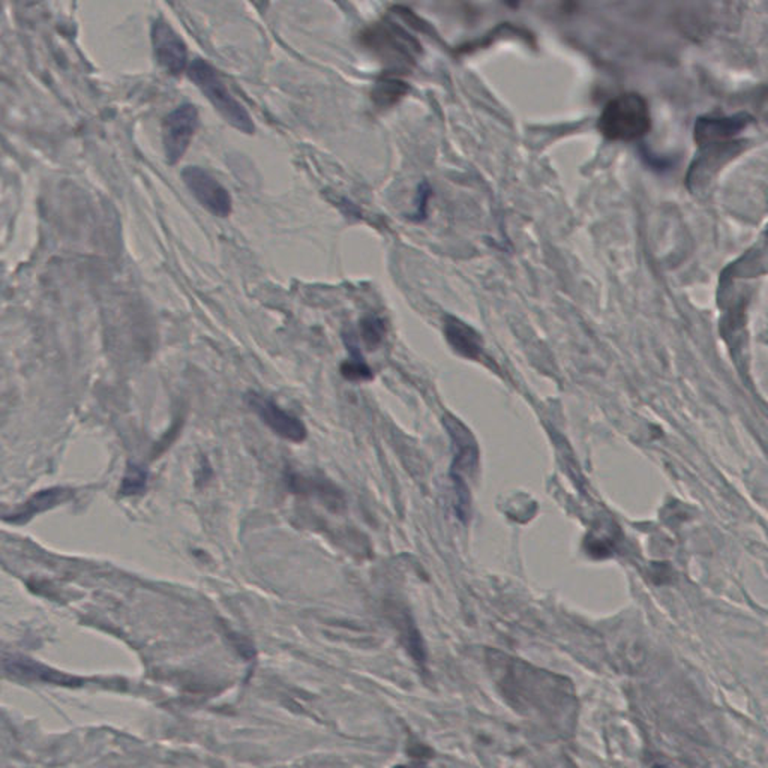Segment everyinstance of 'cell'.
I'll use <instances>...</instances> for the list:
<instances>
[{"label": "cell", "instance_id": "1", "mask_svg": "<svg viewBox=\"0 0 768 768\" xmlns=\"http://www.w3.org/2000/svg\"><path fill=\"white\" fill-rule=\"evenodd\" d=\"M652 128L650 108L638 94L618 95L603 108L599 131L611 142H635L643 139Z\"/></svg>", "mask_w": 768, "mask_h": 768}, {"label": "cell", "instance_id": "2", "mask_svg": "<svg viewBox=\"0 0 768 768\" xmlns=\"http://www.w3.org/2000/svg\"><path fill=\"white\" fill-rule=\"evenodd\" d=\"M188 77L230 125L245 134H254V122L251 119L250 113L232 96L227 86L210 63L200 58L194 59L189 63Z\"/></svg>", "mask_w": 768, "mask_h": 768}, {"label": "cell", "instance_id": "3", "mask_svg": "<svg viewBox=\"0 0 768 768\" xmlns=\"http://www.w3.org/2000/svg\"><path fill=\"white\" fill-rule=\"evenodd\" d=\"M362 40L368 49L372 50L390 67H411L420 49L410 35H407L406 32L392 23H379L377 26L370 27L363 33Z\"/></svg>", "mask_w": 768, "mask_h": 768}, {"label": "cell", "instance_id": "4", "mask_svg": "<svg viewBox=\"0 0 768 768\" xmlns=\"http://www.w3.org/2000/svg\"><path fill=\"white\" fill-rule=\"evenodd\" d=\"M198 110L192 104L175 108L162 123V146L167 164L175 166L188 151L198 128Z\"/></svg>", "mask_w": 768, "mask_h": 768}, {"label": "cell", "instance_id": "5", "mask_svg": "<svg viewBox=\"0 0 768 768\" xmlns=\"http://www.w3.org/2000/svg\"><path fill=\"white\" fill-rule=\"evenodd\" d=\"M443 425L451 437L453 455L451 465L452 480L467 482V479L473 476L474 471L478 470L479 446L476 437L464 422H461L451 413L443 416Z\"/></svg>", "mask_w": 768, "mask_h": 768}, {"label": "cell", "instance_id": "6", "mask_svg": "<svg viewBox=\"0 0 768 768\" xmlns=\"http://www.w3.org/2000/svg\"><path fill=\"white\" fill-rule=\"evenodd\" d=\"M246 404L264 425H268L273 433L291 443L304 442L308 431L304 422L278 406L270 398L261 393L250 392L246 395Z\"/></svg>", "mask_w": 768, "mask_h": 768}, {"label": "cell", "instance_id": "7", "mask_svg": "<svg viewBox=\"0 0 768 768\" xmlns=\"http://www.w3.org/2000/svg\"><path fill=\"white\" fill-rule=\"evenodd\" d=\"M182 179L203 207L219 218H227L232 214V197L227 189L215 179L214 176L200 167H187L182 171Z\"/></svg>", "mask_w": 768, "mask_h": 768}, {"label": "cell", "instance_id": "8", "mask_svg": "<svg viewBox=\"0 0 768 768\" xmlns=\"http://www.w3.org/2000/svg\"><path fill=\"white\" fill-rule=\"evenodd\" d=\"M152 45L157 62L171 76H180L188 67L187 44L162 18L152 24Z\"/></svg>", "mask_w": 768, "mask_h": 768}, {"label": "cell", "instance_id": "9", "mask_svg": "<svg viewBox=\"0 0 768 768\" xmlns=\"http://www.w3.org/2000/svg\"><path fill=\"white\" fill-rule=\"evenodd\" d=\"M444 335L452 349L462 358L478 361L482 354L483 341L473 327L455 317H447L444 322Z\"/></svg>", "mask_w": 768, "mask_h": 768}, {"label": "cell", "instance_id": "10", "mask_svg": "<svg viewBox=\"0 0 768 768\" xmlns=\"http://www.w3.org/2000/svg\"><path fill=\"white\" fill-rule=\"evenodd\" d=\"M72 497V491L69 488L54 487L44 491L36 492L35 496H32L26 503H23L20 507L14 510L11 517H4L5 521L11 523L23 524L27 523L29 519L33 518L35 515L51 509L54 506L60 505L63 501L69 500Z\"/></svg>", "mask_w": 768, "mask_h": 768}, {"label": "cell", "instance_id": "11", "mask_svg": "<svg viewBox=\"0 0 768 768\" xmlns=\"http://www.w3.org/2000/svg\"><path fill=\"white\" fill-rule=\"evenodd\" d=\"M290 488L299 494H309L315 496L326 503L332 509H340L344 505V496L334 483L323 480V479L304 478L299 474H291Z\"/></svg>", "mask_w": 768, "mask_h": 768}, {"label": "cell", "instance_id": "12", "mask_svg": "<svg viewBox=\"0 0 768 768\" xmlns=\"http://www.w3.org/2000/svg\"><path fill=\"white\" fill-rule=\"evenodd\" d=\"M743 122H737L736 119H722V121L701 122L697 128L698 142H713V140L725 139L731 137L734 133L742 130Z\"/></svg>", "mask_w": 768, "mask_h": 768}, {"label": "cell", "instance_id": "13", "mask_svg": "<svg viewBox=\"0 0 768 768\" xmlns=\"http://www.w3.org/2000/svg\"><path fill=\"white\" fill-rule=\"evenodd\" d=\"M395 612L397 614L393 616V620L397 623V627L399 629V634H401L404 643H406L408 650H411V653H413V657H416L417 661H422L424 659V644H422L420 635L417 634V630H416L415 625H413L411 617L407 612L401 611V609H398Z\"/></svg>", "mask_w": 768, "mask_h": 768}, {"label": "cell", "instance_id": "14", "mask_svg": "<svg viewBox=\"0 0 768 768\" xmlns=\"http://www.w3.org/2000/svg\"><path fill=\"white\" fill-rule=\"evenodd\" d=\"M407 85L404 81L397 80L392 77L381 78L372 90V99L380 107H389L398 103L407 94Z\"/></svg>", "mask_w": 768, "mask_h": 768}, {"label": "cell", "instance_id": "15", "mask_svg": "<svg viewBox=\"0 0 768 768\" xmlns=\"http://www.w3.org/2000/svg\"><path fill=\"white\" fill-rule=\"evenodd\" d=\"M148 487V470L142 465L130 464L121 483L123 497L139 496Z\"/></svg>", "mask_w": 768, "mask_h": 768}, {"label": "cell", "instance_id": "16", "mask_svg": "<svg viewBox=\"0 0 768 768\" xmlns=\"http://www.w3.org/2000/svg\"><path fill=\"white\" fill-rule=\"evenodd\" d=\"M585 550L594 559H607L614 550V539L603 532L590 533L585 539Z\"/></svg>", "mask_w": 768, "mask_h": 768}, {"label": "cell", "instance_id": "17", "mask_svg": "<svg viewBox=\"0 0 768 768\" xmlns=\"http://www.w3.org/2000/svg\"><path fill=\"white\" fill-rule=\"evenodd\" d=\"M361 334H362L363 341L368 349H377L383 341L384 334H386V326L379 317H365L361 323Z\"/></svg>", "mask_w": 768, "mask_h": 768}, {"label": "cell", "instance_id": "18", "mask_svg": "<svg viewBox=\"0 0 768 768\" xmlns=\"http://www.w3.org/2000/svg\"><path fill=\"white\" fill-rule=\"evenodd\" d=\"M341 374L350 381H367L372 379L371 368L358 356L345 361L341 365Z\"/></svg>", "mask_w": 768, "mask_h": 768}, {"label": "cell", "instance_id": "19", "mask_svg": "<svg viewBox=\"0 0 768 768\" xmlns=\"http://www.w3.org/2000/svg\"><path fill=\"white\" fill-rule=\"evenodd\" d=\"M652 768H670V767H665V765H654V767H652Z\"/></svg>", "mask_w": 768, "mask_h": 768}, {"label": "cell", "instance_id": "20", "mask_svg": "<svg viewBox=\"0 0 768 768\" xmlns=\"http://www.w3.org/2000/svg\"><path fill=\"white\" fill-rule=\"evenodd\" d=\"M395 768H407V767H395Z\"/></svg>", "mask_w": 768, "mask_h": 768}]
</instances>
